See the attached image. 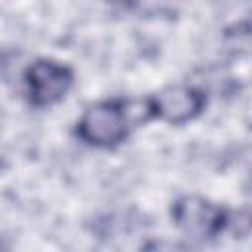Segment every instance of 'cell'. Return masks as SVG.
<instances>
[{
	"mask_svg": "<svg viewBox=\"0 0 252 252\" xmlns=\"http://www.w3.org/2000/svg\"><path fill=\"white\" fill-rule=\"evenodd\" d=\"M152 120L148 98H108L89 106L75 124V136L98 150H110L126 142L130 132Z\"/></svg>",
	"mask_w": 252,
	"mask_h": 252,
	"instance_id": "1",
	"label": "cell"
},
{
	"mask_svg": "<svg viewBox=\"0 0 252 252\" xmlns=\"http://www.w3.org/2000/svg\"><path fill=\"white\" fill-rule=\"evenodd\" d=\"M169 213L173 224L195 240L217 238L230 224V213L201 195H183L175 199Z\"/></svg>",
	"mask_w": 252,
	"mask_h": 252,
	"instance_id": "2",
	"label": "cell"
},
{
	"mask_svg": "<svg viewBox=\"0 0 252 252\" xmlns=\"http://www.w3.org/2000/svg\"><path fill=\"white\" fill-rule=\"evenodd\" d=\"M28 100L35 108H49L61 102L73 87V69L55 59H35L24 73Z\"/></svg>",
	"mask_w": 252,
	"mask_h": 252,
	"instance_id": "3",
	"label": "cell"
},
{
	"mask_svg": "<svg viewBox=\"0 0 252 252\" xmlns=\"http://www.w3.org/2000/svg\"><path fill=\"white\" fill-rule=\"evenodd\" d=\"M207 104V96L193 85H171L148 98L152 118L181 126L195 120Z\"/></svg>",
	"mask_w": 252,
	"mask_h": 252,
	"instance_id": "4",
	"label": "cell"
},
{
	"mask_svg": "<svg viewBox=\"0 0 252 252\" xmlns=\"http://www.w3.org/2000/svg\"><path fill=\"white\" fill-rule=\"evenodd\" d=\"M108 2H114V4H130L134 0H108Z\"/></svg>",
	"mask_w": 252,
	"mask_h": 252,
	"instance_id": "5",
	"label": "cell"
}]
</instances>
